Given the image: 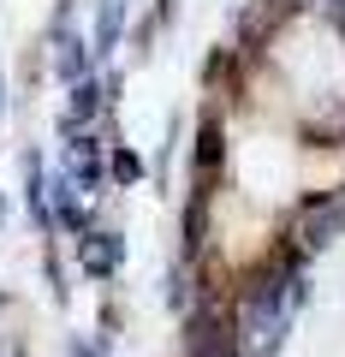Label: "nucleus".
Wrapping results in <instances>:
<instances>
[{"label": "nucleus", "instance_id": "f257e3e1", "mask_svg": "<svg viewBox=\"0 0 345 357\" xmlns=\"http://www.w3.org/2000/svg\"><path fill=\"white\" fill-rule=\"evenodd\" d=\"M298 298V280H256L238 298V316H232V357H268L286 333V304Z\"/></svg>", "mask_w": 345, "mask_h": 357}, {"label": "nucleus", "instance_id": "f03ea898", "mask_svg": "<svg viewBox=\"0 0 345 357\" xmlns=\"http://www.w3.org/2000/svg\"><path fill=\"white\" fill-rule=\"evenodd\" d=\"M339 232H345V197H316V203H304V215H298L304 250H321V244H333Z\"/></svg>", "mask_w": 345, "mask_h": 357}, {"label": "nucleus", "instance_id": "7ed1b4c3", "mask_svg": "<svg viewBox=\"0 0 345 357\" xmlns=\"http://www.w3.org/2000/svg\"><path fill=\"white\" fill-rule=\"evenodd\" d=\"M119 262H125V238H119V232H90V238H77V268H84L90 280L119 274Z\"/></svg>", "mask_w": 345, "mask_h": 357}, {"label": "nucleus", "instance_id": "20e7f679", "mask_svg": "<svg viewBox=\"0 0 345 357\" xmlns=\"http://www.w3.org/2000/svg\"><path fill=\"white\" fill-rule=\"evenodd\" d=\"M95 107H102V84H90V77H84V84H72V102H66V119H60V131L72 137V131H77L84 119L95 114Z\"/></svg>", "mask_w": 345, "mask_h": 357}, {"label": "nucleus", "instance_id": "39448f33", "mask_svg": "<svg viewBox=\"0 0 345 357\" xmlns=\"http://www.w3.org/2000/svg\"><path fill=\"white\" fill-rule=\"evenodd\" d=\"M95 178H102V143H95V137H77L72 143V185L90 191Z\"/></svg>", "mask_w": 345, "mask_h": 357}, {"label": "nucleus", "instance_id": "423d86ee", "mask_svg": "<svg viewBox=\"0 0 345 357\" xmlns=\"http://www.w3.org/2000/svg\"><path fill=\"white\" fill-rule=\"evenodd\" d=\"M119 24H125V0H102V13H95V54H114Z\"/></svg>", "mask_w": 345, "mask_h": 357}, {"label": "nucleus", "instance_id": "0eeeda50", "mask_svg": "<svg viewBox=\"0 0 345 357\" xmlns=\"http://www.w3.org/2000/svg\"><path fill=\"white\" fill-rule=\"evenodd\" d=\"M84 66H90V42L66 36L60 42V77H66V84H84Z\"/></svg>", "mask_w": 345, "mask_h": 357}, {"label": "nucleus", "instance_id": "6e6552de", "mask_svg": "<svg viewBox=\"0 0 345 357\" xmlns=\"http://www.w3.org/2000/svg\"><path fill=\"white\" fill-rule=\"evenodd\" d=\"M114 178H119V185H131V178H143V161H137L131 149H114Z\"/></svg>", "mask_w": 345, "mask_h": 357}, {"label": "nucleus", "instance_id": "1a4fd4ad", "mask_svg": "<svg viewBox=\"0 0 345 357\" xmlns=\"http://www.w3.org/2000/svg\"><path fill=\"white\" fill-rule=\"evenodd\" d=\"M72 357H102V345H90V340H72Z\"/></svg>", "mask_w": 345, "mask_h": 357}, {"label": "nucleus", "instance_id": "9d476101", "mask_svg": "<svg viewBox=\"0 0 345 357\" xmlns=\"http://www.w3.org/2000/svg\"><path fill=\"white\" fill-rule=\"evenodd\" d=\"M0 114H6V72H0Z\"/></svg>", "mask_w": 345, "mask_h": 357}, {"label": "nucleus", "instance_id": "9b49d317", "mask_svg": "<svg viewBox=\"0 0 345 357\" xmlns=\"http://www.w3.org/2000/svg\"><path fill=\"white\" fill-rule=\"evenodd\" d=\"M0 215H6V208H0Z\"/></svg>", "mask_w": 345, "mask_h": 357}]
</instances>
